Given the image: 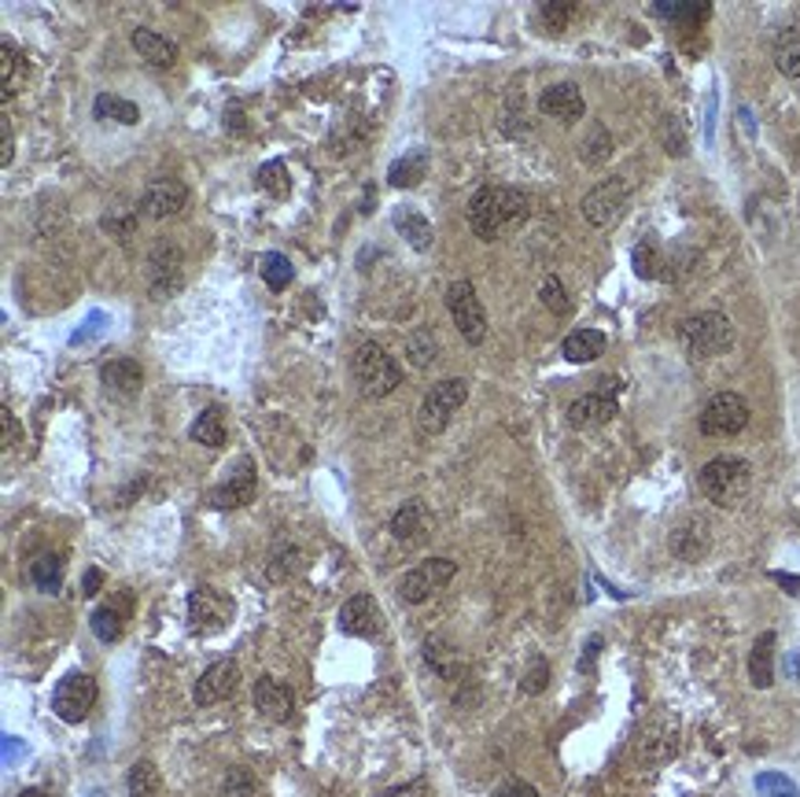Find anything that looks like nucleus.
<instances>
[{
    "instance_id": "bb28decb",
    "label": "nucleus",
    "mask_w": 800,
    "mask_h": 797,
    "mask_svg": "<svg viewBox=\"0 0 800 797\" xmlns=\"http://www.w3.org/2000/svg\"><path fill=\"white\" fill-rule=\"evenodd\" d=\"M424 174H428V151H407L402 159H395L388 170V181L395 189H418Z\"/></svg>"
},
{
    "instance_id": "412c9836",
    "label": "nucleus",
    "mask_w": 800,
    "mask_h": 797,
    "mask_svg": "<svg viewBox=\"0 0 800 797\" xmlns=\"http://www.w3.org/2000/svg\"><path fill=\"white\" fill-rule=\"evenodd\" d=\"M129 45H134V53L151 64L156 70H170L178 64V45L170 42L167 34H159V30L151 26H137L134 34H129Z\"/></svg>"
},
{
    "instance_id": "20e7f679",
    "label": "nucleus",
    "mask_w": 800,
    "mask_h": 797,
    "mask_svg": "<svg viewBox=\"0 0 800 797\" xmlns=\"http://www.w3.org/2000/svg\"><path fill=\"white\" fill-rule=\"evenodd\" d=\"M351 373H354V380H358L362 396H369V399L391 396V391L402 385V366L380 344H362L354 351Z\"/></svg>"
},
{
    "instance_id": "9b49d317",
    "label": "nucleus",
    "mask_w": 800,
    "mask_h": 797,
    "mask_svg": "<svg viewBox=\"0 0 800 797\" xmlns=\"http://www.w3.org/2000/svg\"><path fill=\"white\" fill-rule=\"evenodd\" d=\"M627 200H631V185H627L624 178H609L583 196V218L591 221V226L605 229V226H613V221H620V215L627 210Z\"/></svg>"
},
{
    "instance_id": "dca6fc26",
    "label": "nucleus",
    "mask_w": 800,
    "mask_h": 797,
    "mask_svg": "<svg viewBox=\"0 0 800 797\" xmlns=\"http://www.w3.org/2000/svg\"><path fill=\"white\" fill-rule=\"evenodd\" d=\"M100 385H104L107 396L129 402L140 396V388H145V369H140L137 358H107L104 366H100Z\"/></svg>"
},
{
    "instance_id": "4468645a",
    "label": "nucleus",
    "mask_w": 800,
    "mask_h": 797,
    "mask_svg": "<svg viewBox=\"0 0 800 797\" xmlns=\"http://www.w3.org/2000/svg\"><path fill=\"white\" fill-rule=\"evenodd\" d=\"M237 683H240V664L232 658H221L196 680V687H192V702L204 705V709H207V705H218V702L232 698Z\"/></svg>"
},
{
    "instance_id": "a19ab883",
    "label": "nucleus",
    "mask_w": 800,
    "mask_h": 797,
    "mask_svg": "<svg viewBox=\"0 0 800 797\" xmlns=\"http://www.w3.org/2000/svg\"><path fill=\"white\" fill-rule=\"evenodd\" d=\"M539 299L553 310V315H569V310H572L569 292H564L561 277H546V281H542V288H539Z\"/></svg>"
},
{
    "instance_id": "473e14b6",
    "label": "nucleus",
    "mask_w": 800,
    "mask_h": 797,
    "mask_svg": "<svg viewBox=\"0 0 800 797\" xmlns=\"http://www.w3.org/2000/svg\"><path fill=\"white\" fill-rule=\"evenodd\" d=\"M30 577H34L37 591L56 594L64 588V561H59V554H42V558L30 565Z\"/></svg>"
},
{
    "instance_id": "a211bd4d",
    "label": "nucleus",
    "mask_w": 800,
    "mask_h": 797,
    "mask_svg": "<svg viewBox=\"0 0 800 797\" xmlns=\"http://www.w3.org/2000/svg\"><path fill=\"white\" fill-rule=\"evenodd\" d=\"M539 111H542V115L557 118V123L572 126V123H580V118H583L586 100H583L580 86H575V82H557V86H550L539 96Z\"/></svg>"
},
{
    "instance_id": "4c0bfd02",
    "label": "nucleus",
    "mask_w": 800,
    "mask_h": 797,
    "mask_svg": "<svg viewBox=\"0 0 800 797\" xmlns=\"http://www.w3.org/2000/svg\"><path fill=\"white\" fill-rule=\"evenodd\" d=\"M421 517H424V506H421L418 499L402 502V506L395 510V517H391V536H395V539H410V536H418Z\"/></svg>"
},
{
    "instance_id": "58836bf2",
    "label": "nucleus",
    "mask_w": 800,
    "mask_h": 797,
    "mask_svg": "<svg viewBox=\"0 0 800 797\" xmlns=\"http://www.w3.org/2000/svg\"><path fill=\"white\" fill-rule=\"evenodd\" d=\"M661 270H664V259H661L656 240H642V244L635 248V274L642 281H653V277H661Z\"/></svg>"
},
{
    "instance_id": "3c124183",
    "label": "nucleus",
    "mask_w": 800,
    "mask_h": 797,
    "mask_svg": "<svg viewBox=\"0 0 800 797\" xmlns=\"http://www.w3.org/2000/svg\"><path fill=\"white\" fill-rule=\"evenodd\" d=\"M0 418H4V443L8 447H15V418H12V410H0Z\"/></svg>"
},
{
    "instance_id": "c03bdc74",
    "label": "nucleus",
    "mask_w": 800,
    "mask_h": 797,
    "mask_svg": "<svg viewBox=\"0 0 800 797\" xmlns=\"http://www.w3.org/2000/svg\"><path fill=\"white\" fill-rule=\"evenodd\" d=\"M546 683H550V664H546V658H532L528 672H524V680H521V687L528 694H539V691H546Z\"/></svg>"
},
{
    "instance_id": "2eb2a0df",
    "label": "nucleus",
    "mask_w": 800,
    "mask_h": 797,
    "mask_svg": "<svg viewBox=\"0 0 800 797\" xmlns=\"http://www.w3.org/2000/svg\"><path fill=\"white\" fill-rule=\"evenodd\" d=\"M384 628V613L373 594H354L340 605V631L354 639H373Z\"/></svg>"
},
{
    "instance_id": "09e8293b",
    "label": "nucleus",
    "mask_w": 800,
    "mask_h": 797,
    "mask_svg": "<svg viewBox=\"0 0 800 797\" xmlns=\"http://www.w3.org/2000/svg\"><path fill=\"white\" fill-rule=\"evenodd\" d=\"M0 137H4V148H0V163H12V151H15V140H12V118H0Z\"/></svg>"
},
{
    "instance_id": "8fccbe9b",
    "label": "nucleus",
    "mask_w": 800,
    "mask_h": 797,
    "mask_svg": "<svg viewBox=\"0 0 800 797\" xmlns=\"http://www.w3.org/2000/svg\"><path fill=\"white\" fill-rule=\"evenodd\" d=\"M100 583H104V572H100V569H89V572H85V580H82V594H85V599H96V594H100Z\"/></svg>"
},
{
    "instance_id": "f3484780",
    "label": "nucleus",
    "mask_w": 800,
    "mask_h": 797,
    "mask_svg": "<svg viewBox=\"0 0 800 797\" xmlns=\"http://www.w3.org/2000/svg\"><path fill=\"white\" fill-rule=\"evenodd\" d=\"M185 200H188L185 181L156 178V181H148L145 196H140V210H145L148 218H170V215H178V210L185 207Z\"/></svg>"
},
{
    "instance_id": "393cba45",
    "label": "nucleus",
    "mask_w": 800,
    "mask_h": 797,
    "mask_svg": "<svg viewBox=\"0 0 800 797\" xmlns=\"http://www.w3.org/2000/svg\"><path fill=\"white\" fill-rule=\"evenodd\" d=\"M748 680H753V687H759V691L775 687V631H764L753 642V653H748Z\"/></svg>"
},
{
    "instance_id": "f257e3e1",
    "label": "nucleus",
    "mask_w": 800,
    "mask_h": 797,
    "mask_svg": "<svg viewBox=\"0 0 800 797\" xmlns=\"http://www.w3.org/2000/svg\"><path fill=\"white\" fill-rule=\"evenodd\" d=\"M528 218V196L510 185H488L469 200V226L480 240H499L524 226Z\"/></svg>"
},
{
    "instance_id": "e433bc0d",
    "label": "nucleus",
    "mask_w": 800,
    "mask_h": 797,
    "mask_svg": "<svg viewBox=\"0 0 800 797\" xmlns=\"http://www.w3.org/2000/svg\"><path fill=\"white\" fill-rule=\"evenodd\" d=\"M292 277H296V270H292V262L281 255V251H266V255H262V281H266L273 292H285L292 285Z\"/></svg>"
},
{
    "instance_id": "603ef678",
    "label": "nucleus",
    "mask_w": 800,
    "mask_h": 797,
    "mask_svg": "<svg viewBox=\"0 0 800 797\" xmlns=\"http://www.w3.org/2000/svg\"><path fill=\"white\" fill-rule=\"evenodd\" d=\"M380 797H421V786H395V790L380 794Z\"/></svg>"
},
{
    "instance_id": "37998d69",
    "label": "nucleus",
    "mask_w": 800,
    "mask_h": 797,
    "mask_svg": "<svg viewBox=\"0 0 800 797\" xmlns=\"http://www.w3.org/2000/svg\"><path fill=\"white\" fill-rule=\"evenodd\" d=\"M572 15H575L572 4H542L539 8V19L546 23V30H550V34H561V30L569 26Z\"/></svg>"
},
{
    "instance_id": "39448f33",
    "label": "nucleus",
    "mask_w": 800,
    "mask_h": 797,
    "mask_svg": "<svg viewBox=\"0 0 800 797\" xmlns=\"http://www.w3.org/2000/svg\"><path fill=\"white\" fill-rule=\"evenodd\" d=\"M465 399H469V380L450 377V380L432 385V391L421 399V407H418V432L421 436H439V432L450 425L454 413L465 407Z\"/></svg>"
},
{
    "instance_id": "de8ad7c7",
    "label": "nucleus",
    "mask_w": 800,
    "mask_h": 797,
    "mask_svg": "<svg viewBox=\"0 0 800 797\" xmlns=\"http://www.w3.org/2000/svg\"><path fill=\"white\" fill-rule=\"evenodd\" d=\"M494 797H542V794L535 790L532 783H524V779H510V783H505L502 790L494 794Z\"/></svg>"
},
{
    "instance_id": "9d476101",
    "label": "nucleus",
    "mask_w": 800,
    "mask_h": 797,
    "mask_svg": "<svg viewBox=\"0 0 800 797\" xmlns=\"http://www.w3.org/2000/svg\"><path fill=\"white\" fill-rule=\"evenodd\" d=\"M454 572H458V565H454L450 558H428V561L413 565L407 577H402L399 594L410 605H421V602H428L432 594H439L443 588H447V583L454 580Z\"/></svg>"
},
{
    "instance_id": "1a4fd4ad",
    "label": "nucleus",
    "mask_w": 800,
    "mask_h": 797,
    "mask_svg": "<svg viewBox=\"0 0 800 797\" xmlns=\"http://www.w3.org/2000/svg\"><path fill=\"white\" fill-rule=\"evenodd\" d=\"M181 285H185V255L178 244L159 240L148 255V292L156 299H170Z\"/></svg>"
},
{
    "instance_id": "6e6552de",
    "label": "nucleus",
    "mask_w": 800,
    "mask_h": 797,
    "mask_svg": "<svg viewBox=\"0 0 800 797\" xmlns=\"http://www.w3.org/2000/svg\"><path fill=\"white\" fill-rule=\"evenodd\" d=\"M96 705V680L85 672H70L56 683L53 694V713L64 724H82Z\"/></svg>"
},
{
    "instance_id": "f8f14e48",
    "label": "nucleus",
    "mask_w": 800,
    "mask_h": 797,
    "mask_svg": "<svg viewBox=\"0 0 800 797\" xmlns=\"http://www.w3.org/2000/svg\"><path fill=\"white\" fill-rule=\"evenodd\" d=\"M232 610L237 605H232L229 594H221L215 588H192L188 594V624L199 635H215L221 628H229Z\"/></svg>"
},
{
    "instance_id": "864d4df0",
    "label": "nucleus",
    "mask_w": 800,
    "mask_h": 797,
    "mask_svg": "<svg viewBox=\"0 0 800 797\" xmlns=\"http://www.w3.org/2000/svg\"><path fill=\"white\" fill-rule=\"evenodd\" d=\"M19 797H48V794L37 790V786H26V790H19Z\"/></svg>"
},
{
    "instance_id": "b1692460",
    "label": "nucleus",
    "mask_w": 800,
    "mask_h": 797,
    "mask_svg": "<svg viewBox=\"0 0 800 797\" xmlns=\"http://www.w3.org/2000/svg\"><path fill=\"white\" fill-rule=\"evenodd\" d=\"M708 524L705 521H683L678 528L672 532V550H675V558H683V561H697V558H705L708 554Z\"/></svg>"
},
{
    "instance_id": "c9c22d12",
    "label": "nucleus",
    "mask_w": 800,
    "mask_h": 797,
    "mask_svg": "<svg viewBox=\"0 0 800 797\" xmlns=\"http://www.w3.org/2000/svg\"><path fill=\"white\" fill-rule=\"evenodd\" d=\"M159 794V772L151 761H137L126 775V797H156Z\"/></svg>"
},
{
    "instance_id": "7c9ffc66",
    "label": "nucleus",
    "mask_w": 800,
    "mask_h": 797,
    "mask_svg": "<svg viewBox=\"0 0 800 797\" xmlns=\"http://www.w3.org/2000/svg\"><path fill=\"white\" fill-rule=\"evenodd\" d=\"M775 67L782 70L786 78H800V30H782V34L775 37Z\"/></svg>"
},
{
    "instance_id": "ea45409f",
    "label": "nucleus",
    "mask_w": 800,
    "mask_h": 797,
    "mask_svg": "<svg viewBox=\"0 0 800 797\" xmlns=\"http://www.w3.org/2000/svg\"><path fill=\"white\" fill-rule=\"evenodd\" d=\"M580 156H583V163H591V167L605 163V159L613 156V137H609V129H605V126H594V129H591V137L583 140Z\"/></svg>"
},
{
    "instance_id": "6ab92c4d",
    "label": "nucleus",
    "mask_w": 800,
    "mask_h": 797,
    "mask_svg": "<svg viewBox=\"0 0 800 797\" xmlns=\"http://www.w3.org/2000/svg\"><path fill=\"white\" fill-rule=\"evenodd\" d=\"M616 396L609 388H602V391H591V396H583V399H575L572 407H569V425L572 429H602V425H609V421L616 418Z\"/></svg>"
},
{
    "instance_id": "a18cd8bd",
    "label": "nucleus",
    "mask_w": 800,
    "mask_h": 797,
    "mask_svg": "<svg viewBox=\"0 0 800 797\" xmlns=\"http://www.w3.org/2000/svg\"><path fill=\"white\" fill-rule=\"evenodd\" d=\"M107 329V315L104 310H93V315L85 318V326L75 332V337H70V348H78V344H89V340H96L100 332Z\"/></svg>"
},
{
    "instance_id": "aec40b11",
    "label": "nucleus",
    "mask_w": 800,
    "mask_h": 797,
    "mask_svg": "<svg viewBox=\"0 0 800 797\" xmlns=\"http://www.w3.org/2000/svg\"><path fill=\"white\" fill-rule=\"evenodd\" d=\"M129 610H134V594L118 591L107 605H96L93 617H89V628H93V635H96L100 642H118V635H123V624L129 617Z\"/></svg>"
},
{
    "instance_id": "5fc2aeb1",
    "label": "nucleus",
    "mask_w": 800,
    "mask_h": 797,
    "mask_svg": "<svg viewBox=\"0 0 800 797\" xmlns=\"http://www.w3.org/2000/svg\"><path fill=\"white\" fill-rule=\"evenodd\" d=\"M89 797H104V794H100V790H93V794H89Z\"/></svg>"
},
{
    "instance_id": "72a5a7b5",
    "label": "nucleus",
    "mask_w": 800,
    "mask_h": 797,
    "mask_svg": "<svg viewBox=\"0 0 800 797\" xmlns=\"http://www.w3.org/2000/svg\"><path fill=\"white\" fill-rule=\"evenodd\" d=\"M19 82H23V53L12 42H0V89H4V96H12Z\"/></svg>"
},
{
    "instance_id": "2f4dec72",
    "label": "nucleus",
    "mask_w": 800,
    "mask_h": 797,
    "mask_svg": "<svg viewBox=\"0 0 800 797\" xmlns=\"http://www.w3.org/2000/svg\"><path fill=\"white\" fill-rule=\"evenodd\" d=\"M407 358L418 369H428L432 362H439V340H435L432 329H418L407 337Z\"/></svg>"
},
{
    "instance_id": "c756f323",
    "label": "nucleus",
    "mask_w": 800,
    "mask_h": 797,
    "mask_svg": "<svg viewBox=\"0 0 800 797\" xmlns=\"http://www.w3.org/2000/svg\"><path fill=\"white\" fill-rule=\"evenodd\" d=\"M424 661L432 664L435 672L443 675V680H454L461 669V653L450 647L443 635H432V639H424Z\"/></svg>"
},
{
    "instance_id": "7ed1b4c3",
    "label": "nucleus",
    "mask_w": 800,
    "mask_h": 797,
    "mask_svg": "<svg viewBox=\"0 0 800 797\" xmlns=\"http://www.w3.org/2000/svg\"><path fill=\"white\" fill-rule=\"evenodd\" d=\"M705 499L712 506L734 510L738 502H745V496L753 491V466L742 458H712L708 466L697 472Z\"/></svg>"
},
{
    "instance_id": "ddd939ff",
    "label": "nucleus",
    "mask_w": 800,
    "mask_h": 797,
    "mask_svg": "<svg viewBox=\"0 0 800 797\" xmlns=\"http://www.w3.org/2000/svg\"><path fill=\"white\" fill-rule=\"evenodd\" d=\"M255 483H259L255 462H251V458H240V462H237V469L229 472L221 488L210 491L207 502H210V506H215V510H240V506H248V502L255 499Z\"/></svg>"
},
{
    "instance_id": "5701e85b",
    "label": "nucleus",
    "mask_w": 800,
    "mask_h": 797,
    "mask_svg": "<svg viewBox=\"0 0 800 797\" xmlns=\"http://www.w3.org/2000/svg\"><path fill=\"white\" fill-rule=\"evenodd\" d=\"M391 226L399 229L402 240H410L413 251H428L435 244V234H432V221L421 215L418 207H395L391 210Z\"/></svg>"
},
{
    "instance_id": "423d86ee",
    "label": "nucleus",
    "mask_w": 800,
    "mask_h": 797,
    "mask_svg": "<svg viewBox=\"0 0 800 797\" xmlns=\"http://www.w3.org/2000/svg\"><path fill=\"white\" fill-rule=\"evenodd\" d=\"M748 402L738 396V391H719L705 402L701 418H697V429L705 432V436L712 440H727V436H738L745 425H748Z\"/></svg>"
},
{
    "instance_id": "f03ea898",
    "label": "nucleus",
    "mask_w": 800,
    "mask_h": 797,
    "mask_svg": "<svg viewBox=\"0 0 800 797\" xmlns=\"http://www.w3.org/2000/svg\"><path fill=\"white\" fill-rule=\"evenodd\" d=\"M678 344H683L690 358L708 362L734 348V326L719 310H701V315H690L678 326Z\"/></svg>"
},
{
    "instance_id": "49530a36",
    "label": "nucleus",
    "mask_w": 800,
    "mask_h": 797,
    "mask_svg": "<svg viewBox=\"0 0 800 797\" xmlns=\"http://www.w3.org/2000/svg\"><path fill=\"white\" fill-rule=\"evenodd\" d=\"M656 12H661L664 19H678V23H683V19H701L705 15V8L701 4H686V0H675V4H656Z\"/></svg>"
},
{
    "instance_id": "4be33fe9",
    "label": "nucleus",
    "mask_w": 800,
    "mask_h": 797,
    "mask_svg": "<svg viewBox=\"0 0 800 797\" xmlns=\"http://www.w3.org/2000/svg\"><path fill=\"white\" fill-rule=\"evenodd\" d=\"M255 709L270 720H288L296 713V694L288 691V683L273 680V675H259L255 680Z\"/></svg>"
},
{
    "instance_id": "cd10ccee",
    "label": "nucleus",
    "mask_w": 800,
    "mask_h": 797,
    "mask_svg": "<svg viewBox=\"0 0 800 797\" xmlns=\"http://www.w3.org/2000/svg\"><path fill=\"white\" fill-rule=\"evenodd\" d=\"M188 436L196 443H204V447H221V443H226V410L221 407L199 410L188 429Z\"/></svg>"
},
{
    "instance_id": "c85d7f7f",
    "label": "nucleus",
    "mask_w": 800,
    "mask_h": 797,
    "mask_svg": "<svg viewBox=\"0 0 800 797\" xmlns=\"http://www.w3.org/2000/svg\"><path fill=\"white\" fill-rule=\"evenodd\" d=\"M93 115L107 118V123H118V126H137L140 123V107L134 104V100L115 96V93H100L93 100Z\"/></svg>"
},
{
    "instance_id": "f704fd0d",
    "label": "nucleus",
    "mask_w": 800,
    "mask_h": 797,
    "mask_svg": "<svg viewBox=\"0 0 800 797\" xmlns=\"http://www.w3.org/2000/svg\"><path fill=\"white\" fill-rule=\"evenodd\" d=\"M259 189L262 193H270V196H277V200H285L292 193V178H288V167L281 163V159H270V163H262L259 167Z\"/></svg>"
},
{
    "instance_id": "79ce46f5",
    "label": "nucleus",
    "mask_w": 800,
    "mask_h": 797,
    "mask_svg": "<svg viewBox=\"0 0 800 797\" xmlns=\"http://www.w3.org/2000/svg\"><path fill=\"white\" fill-rule=\"evenodd\" d=\"M756 790H759V794H767V797H797V786L789 783L786 775H778V772L756 775Z\"/></svg>"
},
{
    "instance_id": "0eeeda50",
    "label": "nucleus",
    "mask_w": 800,
    "mask_h": 797,
    "mask_svg": "<svg viewBox=\"0 0 800 797\" xmlns=\"http://www.w3.org/2000/svg\"><path fill=\"white\" fill-rule=\"evenodd\" d=\"M447 310H450L454 329H458L472 348L483 344V337H488V315H483V303L476 299L472 281L461 277L447 288Z\"/></svg>"
},
{
    "instance_id": "a878e982",
    "label": "nucleus",
    "mask_w": 800,
    "mask_h": 797,
    "mask_svg": "<svg viewBox=\"0 0 800 797\" xmlns=\"http://www.w3.org/2000/svg\"><path fill=\"white\" fill-rule=\"evenodd\" d=\"M564 358L575 362V366H583V362H594V358H602V351H605V332L602 329H575L564 337Z\"/></svg>"
}]
</instances>
